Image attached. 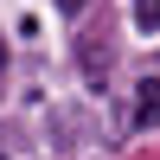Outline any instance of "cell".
Returning a JSON list of instances; mask_svg holds the SVG:
<instances>
[{"label":"cell","mask_w":160,"mask_h":160,"mask_svg":"<svg viewBox=\"0 0 160 160\" xmlns=\"http://www.w3.org/2000/svg\"><path fill=\"white\" fill-rule=\"evenodd\" d=\"M135 128L148 135V128H160V77H148L141 83V96H135Z\"/></svg>","instance_id":"cell-1"},{"label":"cell","mask_w":160,"mask_h":160,"mask_svg":"<svg viewBox=\"0 0 160 160\" xmlns=\"http://www.w3.org/2000/svg\"><path fill=\"white\" fill-rule=\"evenodd\" d=\"M135 26L141 32H160V0H135Z\"/></svg>","instance_id":"cell-2"},{"label":"cell","mask_w":160,"mask_h":160,"mask_svg":"<svg viewBox=\"0 0 160 160\" xmlns=\"http://www.w3.org/2000/svg\"><path fill=\"white\" fill-rule=\"evenodd\" d=\"M51 7H58V13H83V0H51Z\"/></svg>","instance_id":"cell-3"},{"label":"cell","mask_w":160,"mask_h":160,"mask_svg":"<svg viewBox=\"0 0 160 160\" xmlns=\"http://www.w3.org/2000/svg\"><path fill=\"white\" fill-rule=\"evenodd\" d=\"M0 71H7V45H0Z\"/></svg>","instance_id":"cell-4"}]
</instances>
